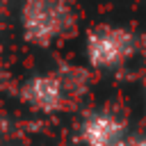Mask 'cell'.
Masks as SVG:
<instances>
[{"label": "cell", "instance_id": "cell-1", "mask_svg": "<svg viewBox=\"0 0 146 146\" xmlns=\"http://www.w3.org/2000/svg\"><path fill=\"white\" fill-rule=\"evenodd\" d=\"M21 36L32 48H52L68 39L78 27L73 0H21Z\"/></svg>", "mask_w": 146, "mask_h": 146}, {"label": "cell", "instance_id": "cell-2", "mask_svg": "<svg viewBox=\"0 0 146 146\" xmlns=\"http://www.w3.org/2000/svg\"><path fill=\"white\" fill-rule=\"evenodd\" d=\"M137 52V34L130 27L98 23L84 32V59L89 68L112 71L130 62Z\"/></svg>", "mask_w": 146, "mask_h": 146}, {"label": "cell", "instance_id": "cell-3", "mask_svg": "<svg viewBox=\"0 0 146 146\" xmlns=\"http://www.w3.org/2000/svg\"><path fill=\"white\" fill-rule=\"evenodd\" d=\"M18 98L36 114H59L68 107L71 100H75L57 68L34 73L27 80H23V84L18 87Z\"/></svg>", "mask_w": 146, "mask_h": 146}, {"label": "cell", "instance_id": "cell-4", "mask_svg": "<svg viewBox=\"0 0 146 146\" xmlns=\"http://www.w3.org/2000/svg\"><path fill=\"white\" fill-rule=\"evenodd\" d=\"M78 139L82 146H125L130 139L128 123L107 110H96L82 116L78 125Z\"/></svg>", "mask_w": 146, "mask_h": 146}, {"label": "cell", "instance_id": "cell-5", "mask_svg": "<svg viewBox=\"0 0 146 146\" xmlns=\"http://www.w3.org/2000/svg\"><path fill=\"white\" fill-rule=\"evenodd\" d=\"M125 146H146V135H130Z\"/></svg>", "mask_w": 146, "mask_h": 146}, {"label": "cell", "instance_id": "cell-6", "mask_svg": "<svg viewBox=\"0 0 146 146\" xmlns=\"http://www.w3.org/2000/svg\"><path fill=\"white\" fill-rule=\"evenodd\" d=\"M2 18H5V9H2V0H0V25H2Z\"/></svg>", "mask_w": 146, "mask_h": 146}, {"label": "cell", "instance_id": "cell-7", "mask_svg": "<svg viewBox=\"0 0 146 146\" xmlns=\"http://www.w3.org/2000/svg\"><path fill=\"white\" fill-rule=\"evenodd\" d=\"M2 82H5V71H0V87H2Z\"/></svg>", "mask_w": 146, "mask_h": 146}, {"label": "cell", "instance_id": "cell-8", "mask_svg": "<svg viewBox=\"0 0 146 146\" xmlns=\"http://www.w3.org/2000/svg\"><path fill=\"white\" fill-rule=\"evenodd\" d=\"M2 123H5V121H2V119H0V130H2Z\"/></svg>", "mask_w": 146, "mask_h": 146}]
</instances>
